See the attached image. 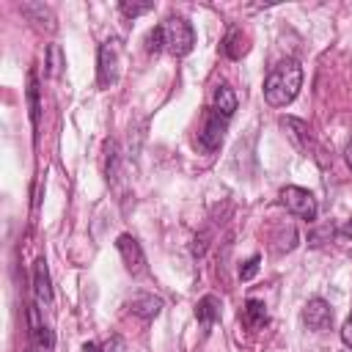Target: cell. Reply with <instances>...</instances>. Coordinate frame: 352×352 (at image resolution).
<instances>
[{"mask_svg": "<svg viewBox=\"0 0 352 352\" xmlns=\"http://www.w3.org/2000/svg\"><path fill=\"white\" fill-rule=\"evenodd\" d=\"M302 324L308 330H314V333L330 330V324H333V308H330V302H324L322 297L308 300L305 308H302Z\"/></svg>", "mask_w": 352, "mask_h": 352, "instance_id": "cell-6", "label": "cell"}, {"mask_svg": "<svg viewBox=\"0 0 352 352\" xmlns=\"http://www.w3.org/2000/svg\"><path fill=\"white\" fill-rule=\"evenodd\" d=\"M118 8H121V14H124V16L135 19V16H140V14H148V11L154 8V3H129V0H124Z\"/></svg>", "mask_w": 352, "mask_h": 352, "instance_id": "cell-18", "label": "cell"}, {"mask_svg": "<svg viewBox=\"0 0 352 352\" xmlns=\"http://www.w3.org/2000/svg\"><path fill=\"white\" fill-rule=\"evenodd\" d=\"M195 319H198V324H201L204 330H209V327L220 319V300H217L214 294L201 297L198 305H195Z\"/></svg>", "mask_w": 352, "mask_h": 352, "instance_id": "cell-11", "label": "cell"}, {"mask_svg": "<svg viewBox=\"0 0 352 352\" xmlns=\"http://www.w3.org/2000/svg\"><path fill=\"white\" fill-rule=\"evenodd\" d=\"M346 165L352 168V138H349V143H346Z\"/></svg>", "mask_w": 352, "mask_h": 352, "instance_id": "cell-24", "label": "cell"}, {"mask_svg": "<svg viewBox=\"0 0 352 352\" xmlns=\"http://www.w3.org/2000/svg\"><path fill=\"white\" fill-rule=\"evenodd\" d=\"M28 107H30V124H33V129H38L41 102H38V77H36V72L28 74Z\"/></svg>", "mask_w": 352, "mask_h": 352, "instance_id": "cell-14", "label": "cell"}, {"mask_svg": "<svg viewBox=\"0 0 352 352\" xmlns=\"http://www.w3.org/2000/svg\"><path fill=\"white\" fill-rule=\"evenodd\" d=\"M33 294H36V305H38V308L52 305L50 270H47V261H44V258H38V261L33 264Z\"/></svg>", "mask_w": 352, "mask_h": 352, "instance_id": "cell-8", "label": "cell"}, {"mask_svg": "<svg viewBox=\"0 0 352 352\" xmlns=\"http://www.w3.org/2000/svg\"><path fill=\"white\" fill-rule=\"evenodd\" d=\"M121 55H124V44L121 38H107L99 47V88H110L118 80L121 72Z\"/></svg>", "mask_w": 352, "mask_h": 352, "instance_id": "cell-3", "label": "cell"}, {"mask_svg": "<svg viewBox=\"0 0 352 352\" xmlns=\"http://www.w3.org/2000/svg\"><path fill=\"white\" fill-rule=\"evenodd\" d=\"M341 341H344L346 346H352V314L346 316V322H344V327H341Z\"/></svg>", "mask_w": 352, "mask_h": 352, "instance_id": "cell-22", "label": "cell"}, {"mask_svg": "<svg viewBox=\"0 0 352 352\" xmlns=\"http://www.w3.org/2000/svg\"><path fill=\"white\" fill-rule=\"evenodd\" d=\"M212 110H214L217 116H223V118H231V116H234V110H236V94H234V91H231L226 82L214 88Z\"/></svg>", "mask_w": 352, "mask_h": 352, "instance_id": "cell-12", "label": "cell"}, {"mask_svg": "<svg viewBox=\"0 0 352 352\" xmlns=\"http://www.w3.org/2000/svg\"><path fill=\"white\" fill-rule=\"evenodd\" d=\"M280 204L292 212V214H297L300 220H316V198H314V192H308L305 187H294V184H289V187H283L280 190Z\"/></svg>", "mask_w": 352, "mask_h": 352, "instance_id": "cell-4", "label": "cell"}, {"mask_svg": "<svg viewBox=\"0 0 352 352\" xmlns=\"http://www.w3.org/2000/svg\"><path fill=\"white\" fill-rule=\"evenodd\" d=\"M165 50L176 58H184L192 52L195 47V33H192V25L184 19V16H168L165 25Z\"/></svg>", "mask_w": 352, "mask_h": 352, "instance_id": "cell-2", "label": "cell"}, {"mask_svg": "<svg viewBox=\"0 0 352 352\" xmlns=\"http://www.w3.org/2000/svg\"><path fill=\"white\" fill-rule=\"evenodd\" d=\"M223 52L228 55V58H242L245 52H248V44H245V36H242V30H231L228 33V38L223 41Z\"/></svg>", "mask_w": 352, "mask_h": 352, "instance_id": "cell-16", "label": "cell"}, {"mask_svg": "<svg viewBox=\"0 0 352 352\" xmlns=\"http://www.w3.org/2000/svg\"><path fill=\"white\" fill-rule=\"evenodd\" d=\"M129 311L135 316H140V319H151V316H157L162 311V300L154 297V294H138V297H132Z\"/></svg>", "mask_w": 352, "mask_h": 352, "instance_id": "cell-13", "label": "cell"}, {"mask_svg": "<svg viewBox=\"0 0 352 352\" xmlns=\"http://www.w3.org/2000/svg\"><path fill=\"white\" fill-rule=\"evenodd\" d=\"M116 248H118V253H121L124 267H126L132 275L146 272V256H143V248H140V242H138L132 234H121V236L116 239Z\"/></svg>", "mask_w": 352, "mask_h": 352, "instance_id": "cell-7", "label": "cell"}, {"mask_svg": "<svg viewBox=\"0 0 352 352\" xmlns=\"http://www.w3.org/2000/svg\"><path fill=\"white\" fill-rule=\"evenodd\" d=\"M47 55H50V60H47V74L55 77V74L60 72V66H63V60H60V47H58V44H50Z\"/></svg>", "mask_w": 352, "mask_h": 352, "instance_id": "cell-19", "label": "cell"}, {"mask_svg": "<svg viewBox=\"0 0 352 352\" xmlns=\"http://www.w3.org/2000/svg\"><path fill=\"white\" fill-rule=\"evenodd\" d=\"M102 352H124V341L118 336H113L107 344H102Z\"/></svg>", "mask_w": 352, "mask_h": 352, "instance_id": "cell-21", "label": "cell"}, {"mask_svg": "<svg viewBox=\"0 0 352 352\" xmlns=\"http://www.w3.org/2000/svg\"><path fill=\"white\" fill-rule=\"evenodd\" d=\"M256 272H258V256H250L248 261H242V267H239V278L242 280H253Z\"/></svg>", "mask_w": 352, "mask_h": 352, "instance_id": "cell-20", "label": "cell"}, {"mask_svg": "<svg viewBox=\"0 0 352 352\" xmlns=\"http://www.w3.org/2000/svg\"><path fill=\"white\" fill-rule=\"evenodd\" d=\"M300 85H302V66L294 58H283L270 69L264 80V99L272 107H286L300 94Z\"/></svg>", "mask_w": 352, "mask_h": 352, "instance_id": "cell-1", "label": "cell"}, {"mask_svg": "<svg viewBox=\"0 0 352 352\" xmlns=\"http://www.w3.org/2000/svg\"><path fill=\"white\" fill-rule=\"evenodd\" d=\"M82 352H102V344H94V341H88V344H82Z\"/></svg>", "mask_w": 352, "mask_h": 352, "instance_id": "cell-23", "label": "cell"}, {"mask_svg": "<svg viewBox=\"0 0 352 352\" xmlns=\"http://www.w3.org/2000/svg\"><path fill=\"white\" fill-rule=\"evenodd\" d=\"M226 126H228V118H223V116H217L214 110H209L206 118H204V126H201V132H198V146H201L204 151L220 148V143H223V138H226Z\"/></svg>", "mask_w": 352, "mask_h": 352, "instance_id": "cell-5", "label": "cell"}, {"mask_svg": "<svg viewBox=\"0 0 352 352\" xmlns=\"http://www.w3.org/2000/svg\"><path fill=\"white\" fill-rule=\"evenodd\" d=\"M280 126L289 132V138H292L300 148L308 146V126H305L302 121H297V118H280Z\"/></svg>", "mask_w": 352, "mask_h": 352, "instance_id": "cell-15", "label": "cell"}, {"mask_svg": "<svg viewBox=\"0 0 352 352\" xmlns=\"http://www.w3.org/2000/svg\"><path fill=\"white\" fill-rule=\"evenodd\" d=\"M38 305H30L28 308V324H30V341L36 344V349H41V352H50L52 349V344H55V338H52V330L38 319Z\"/></svg>", "mask_w": 352, "mask_h": 352, "instance_id": "cell-9", "label": "cell"}, {"mask_svg": "<svg viewBox=\"0 0 352 352\" xmlns=\"http://www.w3.org/2000/svg\"><path fill=\"white\" fill-rule=\"evenodd\" d=\"M239 319H242V324H245L248 330H261V327L270 322V314H267V305H264L261 300L250 297V300L242 305Z\"/></svg>", "mask_w": 352, "mask_h": 352, "instance_id": "cell-10", "label": "cell"}, {"mask_svg": "<svg viewBox=\"0 0 352 352\" xmlns=\"http://www.w3.org/2000/svg\"><path fill=\"white\" fill-rule=\"evenodd\" d=\"M162 47H165V30H162V25H160V28H151V30L146 33V52L157 55Z\"/></svg>", "mask_w": 352, "mask_h": 352, "instance_id": "cell-17", "label": "cell"}]
</instances>
